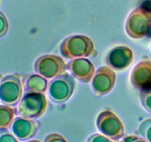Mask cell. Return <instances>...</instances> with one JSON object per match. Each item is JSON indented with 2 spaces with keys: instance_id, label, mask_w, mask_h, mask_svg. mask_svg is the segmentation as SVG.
I'll use <instances>...</instances> for the list:
<instances>
[{
  "instance_id": "4fadbf2b",
  "label": "cell",
  "mask_w": 151,
  "mask_h": 142,
  "mask_svg": "<svg viewBox=\"0 0 151 142\" xmlns=\"http://www.w3.org/2000/svg\"><path fill=\"white\" fill-rule=\"evenodd\" d=\"M48 81L38 74H32L24 78L23 86L24 92L44 93L47 90Z\"/></svg>"
},
{
  "instance_id": "52a82bcc",
  "label": "cell",
  "mask_w": 151,
  "mask_h": 142,
  "mask_svg": "<svg viewBox=\"0 0 151 142\" xmlns=\"http://www.w3.org/2000/svg\"><path fill=\"white\" fill-rule=\"evenodd\" d=\"M67 66L61 57L47 54L38 57L34 64V70L47 79L53 78L66 72Z\"/></svg>"
},
{
  "instance_id": "d6986e66",
  "label": "cell",
  "mask_w": 151,
  "mask_h": 142,
  "mask_svg": "<svg viewBox=\"0 0 151 142\" xmlns=\"http://www.w3.org/2000/svg\"><path fill=\"white\" fill-rule=\"evenodd\" d=\"M87 142H113L111 139L103 135L100 134H94L91 135L88 139Z\"/></svg>"
},
{
  "instance_id": "6da1fadb",
  "label": "cell",
  "mask_w": 151,
  "mask_h": 142,
  "mask_svg": "<svg viewBox=\"0 0 151 142\" xmlns=\"http://www.w3.org/2000/svg\"><path fill=\"white\" fill-rule=\"evenodd\" d=\"M60 53L65 59H74L92 56L97 52L91 38L85 35H74L62 41Z\"/></svg>"
},
{
  "instance_id": "5b68a950",
  "label": "cell",
  "mask_w": 151,
  "mask_h": 142,
  "mask_svg": "<svg viewBox=\"0 0 151 142\" xmlns=\"http://www.w3.org/2000/svg\"><path fill=\"white\" fill-rule=\"evenodd\" d=\"M23 86L20 76L10 74L3 76L0 81V101L2 104L15 106L22 97Z\"/></svg>"
},
{
  "instance_id": "cb8c5ba5",
  "label": "cell",
  "mask_w": 151,
  "mask_h": 142,
  "mask_svg": "<svg viewBox=\"0 0 151 142\" xmlns=\"http://www.w3.org/2000/svg\"><path fill=\"white\" fill-rule=\"evenodd\" d=\"M150 50H151V44H150Z\"/></svg>"
},
{
  "instance_id": "2e32d148",
  "label": "cell",
  "mask_w": 151,
  "mask_h": 142,
  "mask_svg": "<svg viewBox=\"0 0 151 142\" xmlns=\"http://www.w3.org/2000/svg\"><path fill=\"white\" fill-rule=\"evenodd\" d=\"M139 99L145 109L151 113V87L140 90Z\"/></svg>"
},
{
  "instance_id": "ba28073f",
  "label": "cell",
  "mask_w": 151,
  "mask_h": 142,
  "mask_svg": "<svg viewBox=\"0 0 151 142\" xmlns=\"http://www.w3.org/2000/svg\"><path fill=\"white\" fill-rule=\"evenodd\" d=\"M116 73L109 66H102L96 70L91 80V88L97 96L107 95L113 90L116 83Z\"/></svg>"
},
{
  "instance_id": "ac0fdd59",
  "label": "cell",
  "mask_w": 151,
  "mask_h": 142,
  "mask_svg": "<svg viewBox=\"0 0 151 142\" xmlns=\"http://www.w3.org/2000/svg\"><path fill=\"white\" fill-rule=\"evenodd\" d=\"M8 28V21L4 13L0 11V38L4 36L7 34Z\"/></svg>"
},
{
  "instance_id": "8fae6325",
  "label": "cell",
  "mask_w": 151,
  "mask_h": 142,
  "mask_svg": "<svg viewBox=\"0 0 151 142\" xmlns=\"http://www.w3.org/2000/svg\"><path fill=\"white\" fill-rule=\"evenodd\" d=\"M130 81L137 90H144L151 87V60L145 58L132 70Z\"/></svg>"
},
{
  "instance_id": "7a4b0ae2",
  "label": "cell",
  "mask_w": 151,
  "mask_h": 142,
  "mask_svg": "<svg viewBox=\"0 0 151 142\" xmlns=\"http://www.w3.org/2000/svg\"><path fill=\"white\" fill-rule=\"evenodd\" d=\"M47 107V98L44 93L24 92L16 108V115L29 119H38L44 115Z\"/></svg>"
},
{
  "instance_id": "44dd1931",
  "label": "cell",
  "mask_w": 151,
  "mask_h": 142,
  "mask_svg": "<svg viewBox=\"0 0 151 142\" xmlns=\"http://www.w3.org/2000/svg\"><path fill=\"white\" fill-rule=\"evenodd\" d=\"M122 142H147L139 135H128L123 138Z\"/></svg>"
},
{
  "instance_id": "7402d4cb",
  "label": "cell",
  "mask_w": 151,
  "mask_h": 142,
  "mask_svg": "<svg viewBox=\"0 0 151 142\" xmlns=\"http://www.w3.org/2000/svg\"><path fill=\"white\" fill-rule=\"evenodd\" d=\"M28 142H41V141H39L38 140H32V141H29Z\"/></svg>"
},
{
  "instance_id": "30bf717a",
  "label": "cell",
  "mask_w": 151,
  "mask_h": 142,
  "mask_svg": "<svg viewBox=\"0 0 151 142\" xmlns=\"http://www.w3.org/2000/svg\"><path fill=\"white\" fill-rule=\"evenodd\" d=\"M66 66L71 75L83 83L91 81L96 72L92 62L86 58L71 59Z\"/></svg>"
},
{
  "instance_id": "9c48e42d",
  "label": "cell",
  "mask_w": 151,
  "mask_h": 142,
  "mask_svg": "<svg viewBox=\"0 0 151 142\" xmlns=\"http://www.w3.org/2000/svg\"><path fill=\"white\" fill-rule=\"evenodd\" d=\"M134 59L133 51L126 46H116L111 49L106 57L109 67L115 70L121 71L126 69Z\"/></svg>"
},
{
  "instance_id": "603a6c76",
  "label": "cell",
  "mask_w": 151,
  "mask_h": 142,
  "mask_svg": "<svg viewBox=\"0 0 151 142\" xmlns=\"http://www.w3.org/2000/svg\"><path fill=\"white\" fill-rule=\"evenodd\" d=\"M1 78H2V75H1V74H0V81H1Z\"/></svg>"
},
{
  "instance_id": "e0dca14e",
  "label": "cell",
  "mask_w": 151,
  "mask_h": 142,
  "mask_svg": "<svg viewBox=\"0 0 151 142\" xmlns=\"http://www.w3.org/2000/svg\"><path fill=\"white\" fill-rule=\"evenodd\" d=\"M0 142H19V141L7 130V128L0 127Z\"/></svg>"
},
{
  "instance_id": "7c38bea8",
  "label": "cell",
  "mask_w": 151,
  "mask_h": 142,
  "mask_svg": "<svg viewBox=\"0 0 151 142\" xmlns=\"http://www.w3.org/2000/svg\"><path fill=\"white\" fill-rule=\"evenodd\" d=\"M40 123L33 119L16 117L14 118L10 129L13 134L20 141H26L33 137L38 132Z\"/></svg>"
},
{
  "instance_id": "8992f818",
  "label": "cell",
  "mask_w": 151,
  "mask_h": 142,
  "mask_svg": "<svg viewBox=\"0 0 151 142\" xmlns=\"http://www.w3.org/2000/svg\"><path fill=\"white\" fill-rule=\"evenodd\" d=\"M97 130L111 140L118 141L124 136V126L117 115L110 109L99 113L96 120Z\"/></svg>"
},
{
  "instance_id": "ffe728a7",
  "label": "cell",
  "mask_w": 151,
  "mask_h": 142,
  "mask_svg": "<svg viewBox=\"0 0 151 142\" xmlns=\"http://www.w3.org/2000/svg\"><path fill=\"white\" fill-rule=\"evenodd\" d=\"M44 142H67V141L61 135L58 133H52L45 138Z\"/></svg>"
},
{
  "instance_id": "9a60e30c",
  "label": "cell",
  "mask_w": 151,
  "mask_h": 142,
  "mask_svg": "<svg viewBox=\"0 0 151 142\" xmlns=\"http://www.w3.org/2000/svg\"><path fill=\"white\" fill-rule=\"evenodd\" d=\"M136 133L147 142H151V118L142 121L139 126Z\"/></svg>"
},
{
  "instance_id": "277c9868",
  "label": "cell",
  "mask_w": 151,
  "mask_h": 142,
  "mask_svg": "<svg viewBox=\"0 0 151 142\" xmlns=\"http://www.w3.org/2000/svg\"><path fill=\"white\" fill-rule=\"evenodd\" d=\"M76 82L71 74L62 73L49 82L47 93L50 100L56 104L67 101L75 91Z\"/></svg>"
},
{
  "instance_id": "5bb4252c",
  "label": "cell",
  "mask_w": 151,
  "mask_h": 142,
  "mask_svg": "<svg viewBox=\"0 0 151 142\" xmlns=\"http://www.w3.org/2000/svg\"><path fill=\"white\" fill-rule=\"evenodd\" d=\"M16 115V108L5 104L0 105V127L2 128L10 127Z\"/></svg>"
},
{
  "instance_id": "3957f363",
  "label": "cell",
  "mask_w": 151,
  "mask_h": 142,
  "mask_svg": "<svg viewBox=\"0 0 151 142\" xmlns=\"http://www.w3.org/2000/svg\"><path fill=\"white\" fill-rule=\"evenodd\" d=\"M151 28V11L138 7L129 14L125 23V32L133 39H140L148 33Z\"/></svg>"
}]
</instances>
